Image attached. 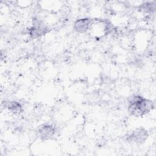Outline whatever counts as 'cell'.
Wrapping results in <instances>:
<instances>
[{"mask_svg": "<svg viewBox=\"0 0 156 156\" xmlns=\"http://www.w3.org/2000/svg\"><path fill=\"white\" fill-rule=\"evenodd\" d=\"M153 107L154 104L152 101L143 99L140 96H135L132 98L130 102L128 110L131 115L140 116L149 112Z\"/></svg>", "mask_w": 156, "mask_h": 156, "instance_id": "6da1fadb", "label": "cell"}, {"mask_svg": "<svg viewBox=\"0 0 156 156\" xmlns=\"http://www.w3.org/2000/svg\"><path fill=\"white\" fill-rule=\"evenodd\" d=\"M147 135V132L145 130L140 129L133 131L129 138L132 141L136 143H141L146 139Z\"/></svg>", "mask_w": 156, "mask_h": 156, "instance_id": "7a4b0ae2", "label": "cell"}, {"mask_svg": "<svg viewBox=\"0 0 156 156\" xmlns=\"http://www.w3.org/2000/svg\"><path fill=\"white\" fill-rule=\"evenodd\" d=\"M90 26V20L88 18L79 19L74 23L75 30L80 33H84L88 30Z\"/></svg>", "mask_w": 156, "mask_h": 156, "instance_id": "3957f363", "label": "cell"}, {"mask_svg": "<svg viewBox=\"0 0 156 156\" xmlns=\"http://www.w3.org/2000/svg\"><path fill=\"white\" fill-rule=\"evenodd\" d=\"M39 135L43 140H47L54 134V128L51 125H44L38 130Z\"/></svg>", "mask_w": 156, "mask_h": 156, "instance_id": "277c9868", "label": "cell"}, {"mask_svg": "<svg viewBox=\"0 0 156 156\" xmlns=\"http://www.w3.org/2000/svg\"><path fill=\"white\" fill-rule=\"evenodd\" d=\"M7 108L10 112L14 114H19L22 110L21 104L16 101L9 102L7 105Z\"/></svg>", "mask_w": 156, "mask_h": 156, "instance_id": "5b68a950", "label": "cell"}, {"mask_svg": "<svg viewBox=\"0 0 156 156\" xmlns=\"http://www.w3.org/2000/svg\"><path fill=\"white\" fill-rule=\"evenodd\" d=\"M141 10L144 12H152L155 10L154 4H152L151 2H146L141 6Z\"/></svg>", "mask_w": 156, "mask_h": 156, "instance_id": "8992f818", "label": "cell"}]
</instances>
